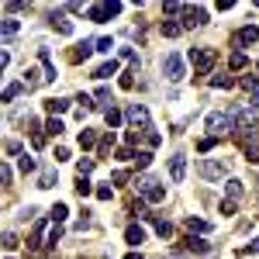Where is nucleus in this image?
<instances>
[{
    "label": "nucleus",
    "instance_id": "f257e3e1",
    "mask_svg": "<svg viewBox=\"0 0 259 259\" xmlns=\"http://www.w3.org/2000/svg\"><path fill=\"white\" fill-rule=\"evenodd\" d=\"M135 190L142 194L145 204H163V200H166V187H163L156 176H149V173H142V176L135 180Z\"/></svg>",
    "mask_w": 259,
    "mask_h": 259
},
{
    "label": "nucleus",
    "instance_id": "f03ea898",
    "mask_svg": "<svg viewBox=\"0 0 259 259\" xmlns=\"http://www.w3.org/2000/svg\"><path fill=\"white\" fill-rule=\"evenodd\" d=\"M187 59L194 63V76H207L211 66L218 63V52H214V49H190Z\"/></svg>",
    "mask_w": 259,
    "mask_h": 259
},
{
    "label": "nucleus",
    "instance_id": "7ed1b4c3",
    "mask_svg": "<svg viewBox=\"0 0 259 259\" xmlns=\"http://www.w3.org/2000/svg\"><path fill=\"white\" fill-rule=\"evenodd\" d=\"M121 7H125L121 0H104V3H93V7H90V21H93V24H104V21H111L114 14H121Z\"/></svg>",
    "mask_w": 259,
    "mask_h": 259
},
{
    "label": "nucleus",
    "instance_id": "20e7f679",
    "mask_svg": "<svg viewBox=\"0 0 259 259\" xmlns=\"http://www.w3.org/2000/svg\"><path fill=\"white\" fill-rule=\"evenodd\" d=\"M200 176L204 180H221V176H228V163L225 159H200Z\"/></svg>",
    "mask_w": 259,
    "mask_h": 259
},
{
    "label": "nucleus",
    "instance_id": "39448f33",
    "mask_svg": "<svg viewBox=\"0 0 259 259\" xmlns=\"http://www.w3.org/2000/svg\"><path fill=\"white\" fill-rule=\"evenodd\" d=\"M207 24V10L200 3H183V24L180 28H200Z\"/></svg>",
    "mask_w": 259,
    "mask_h": 259
},
{
    "label": "nucleus",
    "instance_id": "423d86ee",
    "mask_svg": "<svg viewBox=\"0 0 259 259\" xmlns=\"http://www.w3.org/2000/svg\"><path fill=\"white\" fill-rule=\"evenodd\" d=\"M125 118H128V125H131L135 131H149V111H145L142 104H128Z\"/></svg>",
    "mask_w": 259,
    "mask_h": 259
},
{
    "label": "nucleus",
    "instance_id": "0eeeda50",
    "mask_svg": "<svg viewBox=\"0 0 259 259\" xmlns=\"http://www.w3.org/2000/svg\"><path fill=\"white\" fill-rule=\"evenodd\" d=\"M163 73H166L170 83H180V80H183V59H180V56H166V59H163Z\"/></svg>",
    "mask_w": 259,
    "mask_h": 259
},
{
    "label": "nucleus",
    "instance_id": "6e6552de",
    "mask_svg": "<svg viewBox=\"0 0 259 259\" xmlns=\"http://www.w3.org/2000/svg\"><path fill=\"white\" fill-rule=\"evenodd\" d=\"M256 38H259V28L256 24H246V28H239V31L232 35V45H235V49H246V45H253Z\"/></svg>",
    "mask_w": 259,
    "mask_h": 259
},
{
    "label": "nucleus",
    "instance_id": "1a4fd4ad",
    "mask_svg": "<svg viewBox=\"0 0 259 259\" xmlns=\"http://www.w3.org/2000/svg\"><path fill=\"white\" fill-rule=\"evenodd\" d=\"M170 176H173V183H183V176H187V156H173L170 159Z\"/></svg>",
    "mask_w": 259,
    "mask_h": 259
},
{
    "label": "nucleus",
    "instance_id": "9d476101",
    "mask_svg": "<svg viewBox=\"0 0 259 259\" xmlns=\"http://www.w3.org/2000/svg\"><path fill=\"white\" fill-rule=\"evenodd\" d=\"M207 131H214V138H218L221 131H232L228 114H207Z\"/></svg>",
    "mask_w": 259,
    "mask_h": 259
},
{
    "label": "nucleus",
    "instance_id": "9b49d317",
    "mask_svg": "<svg viewBox=\"0 0 259 259\" xmlns=\"http://www.w3.org/2000/svg\"><path fill=\"white\" fill-rule=\"evenodd\" d=\"M38 59H42V69H45V76H42V83H52L59 73H56V66H52V56H49V49H38Z\"/></svg>",
    "mask_w": 259,
    "mask_h": 259
},
{
    "label": "nucleus",
    "instance_id": "f8f14e48",
    "mask_svg": "<svg viewBox=\"0 0 259 259\" xmlns=\"http://www.w3.org/2000/svg\"><path fill=\"white\" fill-rule=\"evenodd\" d=\"M239 86L253 97V104L259 107V76H242V80H239Z\"/></svg>",
    "mask_w": 259,
    "mask_h": 259
},
{
    "label": "nucleus",
    "instance_id": "ddd939ff",
    "mask_svg": "<svg viewBox=\"0 0 259 259\" xmlns=\"http://www.w3.org/2000/svg\"><path fill=\"white\" fill-rule=\"evenodd\" d=\"M125 242L138 249V246L145 242V228H142V225H128V228H125Z\"/></svg>",
    "mask_w": 259,
    "mask_h": 259
},
{
    "label": "nucleus",
    "instance_id": "4468645a",
    "mask_svg": "<svg viewBox=\"0 0 259 259\" xmlns=\"http://www.w3.org/2000/svg\"><path fill=\"white\" fill-rule=\"evenodd\" d=\"M90 56H93V42H80V45L69 52V59H73V63H86Z\"/></svg>",
    "mask_w": 259,
    "mask_h": 259
},
{
    "label": "nucleus",
    "instance_id": "2eb2a0df",
    "mask_svg": "<svg viewBox=\"0 0 259 259\" xmlns=\"http://www.w3.org/2000/svg\"><path fill=\"white\" fill-rule=\"evenodd\" d=\"M45 111H49L52 118H56V114H66V111H69V100H66V97H52V100H45Z\"/></svg>",
    "mask_w": 259,
    "mask_h": 259
},
{
    "label": "nucleus",
    "instance_id": "dca6fc26",
    "mask_svg": "<svg viewBox=\"0 0 259 259\" xmlns=\"http://www.w3.org/2000/svg\"><path fill=\"white\" fill-rule=\"evenodd\" d=\"M49 21H52V28H56L59 35H73V24L66 21V14H59V10H56V14H52Z\"/></svg>",
    "mask_w": 259,
    "mask_h": 259
},
{
    "label": "nucleus",
    "instance_id": "f3484780",
    "mask_svg": "<svg viewBox=\"0 0 259 259\" xmlns=\"http://www.w3.org/2000/svg\"><path fill=\"white\" fill-rule=\"evenodd\" d=\"M24 93V86L21 83H10V86H3V93H0V104H10V100H17Z\"/></svg>",
    "mask_w": 259,
    "mask_h": 259
},
{
    "label": "nucleus",
    "instance_id": "a211bd4d",
    "mask_svg": "<svg viewBox=\"0 0 259 259\" xmlns=\"http://www.w3.org/2000/svg\"><path fill=\"white\" fill-rule=\"evenodd\" d=\"M114 73H118V59H111V63H104V66H97V69H93V76H97V80H111Z\"/></svg>",
    "mask_w": 259,
    "mask_h": 259
},
{
    "label": "nucleus",
    "instance_id": "6ab92c4d",
    "mask_svg": "<svg viewBox=\"0 0 259 259\" xmlns=\"http://www.w3.org/2000/svg\"><path fill=\"white\" fill-rule=\"evenodd\" d=\"M183 246H187L190 253H207V249H211V242H204V239H197V235H187Z\"/></svg>",
    "mask_w": 259,
    "mask_h": 259
},
{
    "label": "nucleus",
    "instance_id": "aec40b11",
    "mask_svg": "<svg viewBox=\"0 0 259 259\" xmlns=\"http://www.w3.org/2000/svg\"><path fill=\"white\" fill-rule=\"evenodd\" d=\"M38 83H42V76H38V69H24V80H21V86H24V90H35Z\"/></svg>",
    "mask_w": 259,
    "mask_h": 259
},
{
    "label": "nucleus",
    "instance_id": "412c9836",
    "mask_svg": "<svg viewBox=\"0 0 259 259\" xmlns=\"http://www.w3.org/2000/svg\"><path fill=\"white\" fill-rule=\"evenodd\" d=\"M42 239H45V221H38V225H35L31 239H28V249H38V246H42Z\"/></svg>",
    "mask_w": 259,
    "mask_h": 259
},
{
    "label": "nucleus",
    "instance_id": "4be33fe9",
    "mask_svg": "<svg viewBox=\"0 0 259 259\" xmlns=\"http://www.w3.org/2000/svg\"><path fill=\"white\" fill-rule=\"evenodd\" d=\"M225 194H228V200H239V197L246 194V187H242L239 180H228V183H225Z\"/></svg>",
    "mask_w": 259,
    "mask_h": 259
},
{
    "label": "nucleus",
    "instance_id": "5701e85b",
    "mask_svg": "<svg viewBox=\"0 0 259 259\" xmlns=\"http://www.w3.org/2000/svg\"><path fill=\"white\" fill-rule=\"evenodd\" d=\"M187 228H190V235H194V232H200V235H204V232H211V225H207L204 218H194V214L187 218Z\"/></svg>",
    "mask_w": 259,
    "mask_h": 259
},
{
    "label": "nucleus",
    "instance_id": "b1692460",
    "mask_svg": "<svg viewBox=\"0 0 259 259\" xmlns=\"http://www.w3.org/2000/svg\"><path fill=\"white\" fill-rule=\"evenodd\" d=\"M80 145H83V149H93V145H97V131L83 128V131H80Z\"/></svg>",
    "mask_w": 259,
    "mask_h": 259
},
{
    "label": "nucleus",
    "instance_id": "393cba45",
    "mask_svg": "<svg viewBox=\"0 0 259 259\" xmlns=\"http://www.w3.org/2000/svg\"><path fill=\"white\" fill-rule=\"evenodd\" d=\"M156 221V232H159V239H173V225L170 221H163V218H152Z\"/></svg>",
    "mask_w": 259,
    "mask_h": 259
},
{
    "label": "nucleus",
    "instance_id": "a878e982",
    "mask_svg": "<svg viewBox=\"0 0 259 259\" xmlns=\"http://www.w3.org/2000/svg\"><path fill=\"white\" fill-rule=\"evenodd\" d=\"M17 28H21V21H14V17H3L0 21V31L3 35H17Z\"/></svg>",
    "mask_w": 259,
    "mask_h": 259
},
{
    "label": "nucleus",
    "instance_id": "bb28decb",
    "mask_svg": "<svg viewBox=\"0 0 259 259\" xmlns=\"http://www.w3.org/2000/svg\"><path fill=\"white\" fill-rule=\"evenodd\" d=\"M211 86L214 90H228V86H235V80L232 76H211Z\"/></svg>",
    "mask_w": 259,
    "mask_h": 259
},
{
    "label": "nucleus",
    "instance_id": "cd10ccee",
    "mask_svg": "<svg viewBox=\"0 0 259 259\" xmlns=\"http://www.w3.org/2000/svg\"><path fill=\"white\" fill-rule=\"evenodd\" d=\"M93 173V159H76V176H90Z\"/></svg>",
    "mask_w": 259,
    "mask_h": 259
},
{
    "label": "nucleus",
    "instance_id": "c85d7f7f",
    "mask_svg": "<svg viewBox=\"0 0 259 259\" xmlns=\"http://www.w3.org/2000/svg\"><path fill=\"white\" fill-rule=\"evenodd\" d=\"M0 246H3V249H17V246H21V239H17L14 232H3V235H0Z\"/></svg>",
    "mask_w": 259,
    "mask_h": 259
},
{
    "label": "nucleus",
    "instance_id": "c756f323",
    "mask_svg": "<svg viewBox=\"0 0 259 259\" xmlns=\"http://www.w3.org/2000/svg\"><path fill=\"white\" fill-rule=\"evenodd\" d=\"M76 194H80V197L93 194V183H90V180H86V176H76Z\"/></svg>",
    "mask_w": 259,
    "mask_h": 259
},
{
    "label": "nucleus",
    "instance_id": "7c9ffc66",
    "mask_svg": "<svg viewBox=\"0 0 259 259\" xmlns=\"http://www.w3.org/2000/svg\"><path fill=\"white\" fill-rule=\"evenodd\" d=\"M66 214H69V207H66V204H56V207H52V225H63Z\"/></svg>",
    "mask_w": 259,
    "mask_h": 259
},
{
    "label": "nucleus",
    "instance_id": "2f4dec72",
    "mask_svg": "<svg viewBox=\"0 0 259 259\" xmlns=\"http://www.w3.org/2000/svg\"><path fill=\"white\" fill-rule=\"evenodd\" d=\"M242 149H246V159L249 163H259V142H246Z\"/></svg>",
    "mask_w": 259,
    "mask_h": 259
},
{
    "label": "nucleus",
    "instance_id": "473e14b6",
    "mask_svg": "<svg viewBox=\"0 0 259 259\" xmlns=\"http://www.w3.org/2000/svg\"><path fill=\"white\" fill-rule=\"evenodd\" d=\"M180 31H183V28H180L176 21H163V35H166V38H176Z\"/></svg>",
    "mask_w": 259,
    "mask_h": 259
},
{
    "label": "nucleus",
    "instance_id": "72a5a7b5",
    "mask_svg": "<svg viewBox=\"0 0 259 259\" xmlns=\"http://www.w3.org/2000/svg\"><path fill=\"white\" fill-rule=\"evenodd\" d=\"M121 121H125V114H121L118 107H111V111H107V128H118Z\"/></svg>",
    "mask_w": 259,
    "mask_h": 259
},
{
    "label": "nucleus",
    "instance_id": "f704fd0d",
    "mask_svg": "<svg viewBox=\"0 0 259 259\" xmlns=\"http://www.w3.org/2000/svg\"><path fill=\"white\" fill-rule=\"evenodd\" d=\"M17 166H21V173H24V176H28V173H35V170H38V163H35V159H31V156H21V163H17Z\"/></svg>",
    "mask_w": 259,
    "mask_h": 259
},
{
    "label": "nucleus",
    "instance_id": "c9c22d12",
    "mask_svg": "<svg viewBox=\"0 0 259 259\" xmlns=\"http://www.w3.org/2000/svg\"><path fill=\"white\" fill-rule=\"evenodd\" d=\"M52 183H56V170H45V173L38 176V187H42V190H49Z\"/></svg>",
    "mask_w": 259,
    "mask_h": 259
},
{
    "label": "nucleus",
    "instance_id": "e433bc0d",
    "mask_svg": "<svg viewBox=\"0 0 259 259\" xmlns=\"http://www.w3.org/2000/svg\"><path fill=\"white\" fill-rule=\"evenodd\" d=\"M45 131H49V135H56V138H59V135H63V121H59V118H49V125H45Z\"/></svg>",
    "mask_w": 259,
    "mask_h": 259
},
{
    "label": "nucleus",
    "instance_id": "4c0bfd02",
    "mask_svg": "<svg viewBox=\"0 0 259 259\" xmlns=\"http://www.w3.org/2000/svg\"><path fill=\"white\" fill-rule=\"evenodd\" d=\"M131 163H135L138 170H149V163H152V152H138V156H135Z\"/></svg>",
    "mask_w": 259,
    "mask_h": 259
},
{
    "label": "nucleus",
    "instance_id": "58836bf2",
    "mask_svg": "<svg viewBox=\"0 0 259 259\" xmlns=\"http://www.w3.org/2000/svg\"><path fill=\"white\" fill-rule=\"evenodd\" d=\"M111 49H114L111 38H97V42H93V52H111Z\"/></svg>",
    "mask_w": 259,
    "mask_h": 259
},
{
    "label": "nucleus",
    "instance_id": "ea45409f",
    "mask_svg": "<svg viewBox=\"0 0 259 259\" xmlns=\"http://www.w3.org/2000/svg\"><path fill=\"white\" fill-rule=\"evenodd\" d=\"M111 149H114V131H111V135H104V138H100V156H107V152H111Z\"/></svg>",
    "mask_w": 259,
    "mask_h": 259
},
{
    "label": "nucleus",
    "instance_id": "a19ab883",
    "mask_svg": "<svg viewBox=\"0 0 259 259\" xmlns=\"http://www.w3.org/2000/svg\"><path fill=\"white\" fill-rule=\"evenodd\" d=\"M214 145H218V138H214V135H207V138H200V142H197V149H200V152H211Z\"/></svg>",
    "mask_w": 259,
    "mask_h": 259
},
{
    "label": "nucleus",
    "instance_id": "79ce46f5",
    "mask_svg": "<svg viewBox=\"0 0 259 259\" xmlns=\"http://www.w3.org/2000/svg\"><path fill=\"white\" fill-rule=\"evenodd\" d=\"M59 239H63V225H52V228H49V246L56 249V242H59Z\"/></svg>",
    "mask_w": 259,
    "mask_h": 259
},
{
    "label": "nucleus",
    "instance_id": "37998d69",
    "mask_svg": "<svg viewBox=\"0 0 259 259\" xmlns=\"http://www.w3.org/2000/svg\"><path fill=\"white\" fill-rule=\"evenodd\" d=\"M128 211H131V214H138V218H149V214H145V204H142V200H128Z\"/></svg>",
    "mask_w": 259,
    "mask_h": 259
},
{
    "label": "nucleus",
    "instance_id": "c03bdc74",
    "mask_svg": "<svg viewBox=\"0 0 259 259\" xmlns=\"http://www.w3.org/2000/svg\"><path fill=\"white\" fill-rule=\"evenodd\" d=\"M235 211H239V200H228V197H225V200H221V214H235Z\"/></svg>",
    "mask_w": 259,
    "mask_h": 259
},
{
    "label": "nucleus",
    "instance_id": "a18cd8bd",
    "mask_svg": "<svg viewBox=\"0 0 259 259\" xmlns=\"http://www.w3.org/2000/svg\"><path fill=\"white\" fill-rule=\"evenodd\" d=\"M93 194L100 197V200H111V194H114V190H111V183H100V187H97Z\"/></svg>",
    "mask_w": 259,
    "mask_h": 259
},
{
    "label": "nucleus",
    "instance_id": "49530a36",
    "mask_svg": "<svg viewBox=\"0 0 259 259\" xmlns=\"http://www.w3.org/2000/svg\"><path fill=\"white\" fill-rule=\"evenodd\" d=\"M163 10H166V14H170V17H173V14H183V3H176V0H170V3H166V7H163Z\"/></svg>",
    "mask_w": 259,
    "mask_h": 259
},
{
    "label": "nucleus",
    "instance_id": "de8ad7c7",
    "mask_svg": "<svg viewBox=\"0 0 259 259\" xmlns=\"http://www.w3.org/2000/svg\"><path fill=\"white\" fill-rule=\"evenodd\" d=\"M97 100H100V104H97V107H104V104H107V100H111V90H107V86H100V90H97Z\"/></svg>",
    "mask_w": 259,
    "mask_h": 259
},
{
    "label": "nucleus",
    "instance_id": "09e8293b",
    "mask_svg": "<svg viewBox=\"0 0 259 259\" xmlns=\"http://www.w3.org/2000/svg\"><path fill=\"white\" fill-rule=\"evenodd\" d=\"M111 183H118V187H121V183H128V170H118V173L111 176Z\"/></svg>",
    "mask_w": 259,
    "mask_h": 259
},
{
    "label": "nucleus",
    "instance_id": "8fccbe9b",
    "mask_svg": "<svg viewBox=\"0 0 259 259\" xmlns=\"http://www.w3.org/2000/svg\"><path fill=\"white\" fill-rule=\"evenodd\" d=\"M242 66H246V52H235L232 56V69H242Z\"/></svg>",
    "mask_w": 259,
    "mask_h": 259
},
{
    "label": "nucleus",
    "instance_id": "3c124183",
    "mask_svg": "<svg viewBox=\"0 0 259 259\" xmlns=\"http://www.w3.org/2000/svg\"><path fill=\"white\" fill-rule=\"evenodd\" d=\"M131 86H135V73H125L121 76V90H131Z\"/></svg>",
    "mask_w": 259,
    "mask_h": 259
},
{
    "label": "nucleus",
    "instance_id": "603ef678",
    "mask_svg": "<svg viewBox=\"0 0 259 259\" xmlns=\"http://www.w3.org/2000/svg\"><path fill=\"white\" fill-rule=\"evenodd\" d=\"M145 142H149V145H152V149H156V145H159V142H163V138H159V135H156V131L149 128V131H145Z\"/></svg>",
    "mask_w": 259,
    "mask_h": 259
},
{
    "label": "nucleus",
    "instance_id": "864d4df0",
    "mask_svg": "<svg viewBox=\"0 0 259 259\" xmlns=\"http://www.w3.org/2000/svg\"><path fill=\"white\" fill-rule=\"evenodd\" d=\"M31 145H35V149H42V145H45V135H42L38 128H35V135H31Z\"/></svg>",
    "mask_w": 259,
    "mask_h": 259
},
{
    "label": "nucleus",
    "instance_id": "5fc2aeb1",
    "mask_svg": "<svg viewBox=\"0 0 259 259\" xmlns=\"http://www.w3.org/2000/svg\"><path fill=\"white\" fill-rule=\"evenodd\" d=\"M3 149H7V152H10V156H21V142H7V145H3Z\"/></svg>",
    "mask_w": 259,
    "mask_h": 259
},
{
    "label": "nucleus",
    "instance_id": "6e6d98bb",
    "mask_svg": "<svg viewBox=\"0 0 259 259\" xmlns=\"http://www.w3.org/2000/svg\"><path fill=\"white\" fill-rule=\"evenodd\" d=\"M63 159H69V149H66V145H59V149H56V163H63Z\"/></svg>",
    "mask_w": 259,
    "mask_h": 259
},
{
    "label": "nucleus",
    "instance_id": "4d7b16f0",
    "mask_svg": "<svg viewBox=\"0 0 259 259\" xmlns=\"http://www.w3.org/2000/svg\"><path fill=\"white\" fill-rule=\"evenodd\" d=\"M24 7H28L24 0H10V3H7V10H24Z\"/></svg>",
    "mask_w": 259,
    "mask_h": 259
},
{
    "label": "nucleus",
    "instance_id": "13d9d810",
    "mask_svg": "<svg viewBox=\"0 0 259 259\" xmlns=\"http://www.w3.org/2000/svg\"><path fill=\"white\" fill-rule=\"evenodd\" d=\"M0 183H10V170H7L3 163H0Z\"/></svg>",
    "mask_w": 259,
    "mask_h": 259
},
{
    "label": "nucleus",
    "instance_id": "bf43d9fd",
    "mask_svg": "<svg viewBox=\"0 0 259 259\" xmlns=\"http://www.w3.org/2000/svg\"><path fill=\"white\" fill-rule=\"evenodd\" d=\"M7 63H10V56H7V52H0V69H7Z\"/></svg>",
    "mask_w": 259,
    "mask_h": 259
},
{
    "label": "nucleus",
    "instance_id": "052dcab7",
    "mask_svg": "<svg viewBox=\"0 0 259 259\" xmlns=\"http://www.w3.org/2000/svg\"><path fill=\"white\" fill-rule=\"evenodd\" d=\"M249 253H259V239H256V242H253V246H249Z\"/></svg>",
    "mask_w": 259,
    "mask_h": 259
},
{
    "label": "nucleus",
    "instance_id": "680f3d73",
    "mask_svg": "<svg viewBox=\"0 0 259 259\" xmlns=\"http://www.w3.org/2000/svg\"><path fill=\"white\" fill-rule=\"evenodd\" d=\"M125 259H142V256H138V253H128V256H125Z\"/></svg>",
    "mask_w": 259,
    "mask_h": 259
},
{
    "label": "nucleus",
    "instance_id": "e2e57ef3",
    "mask_svg": "<svg viewBox=\"0 0 259 259\" xmlns=\"http://www.w3.org/2000/svg\"><path fill=\"white\" fill-rule=\"evenodd\" d=\"M256 69H259V63H256Z\"/></svg>",
    "mask_w": 259,
    "mask_h": 259
}]
</instances>
